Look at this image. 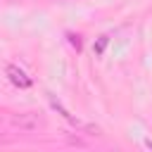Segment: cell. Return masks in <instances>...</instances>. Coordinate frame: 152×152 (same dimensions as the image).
I'll return each mask as SVG.
<instances>
[{"mask_svg": "<svg viewBox=\"0 0 152 152\" xmlns=\"http://www.w3.org/2000/svg\"><path fill=\"white\" fill-rule=\"evenodd\" d=\"M5 74L12 81V86H17V88H31V76H26V71L19 69L17 64H7L5 66Z\"/></svg>", "mask_w": 152, "mask_h": 152, "instance_id": "obj_1", "label": "cell"}, {"mask_svg": "<svg viewBox=\"0 0 152 152\" xmlns=\"http://www.w3.org/2000/svg\"><path fill=\"white\" fill-rule=\"evenodd\" d=\"M104 45H107V36H100V38H97V43H95V52H97V55H102Z\"/></svg>", "mask_w": 152, "mask_h": 152, "instance_id": "obj_2", "label": "cell"}, {"mask_svg": "<svg viewBox=\"0 0 152 152\" xmlns=\"http://www.w3.org/2000/svg\"><path fill=\"white\" fill-rule=\"evenodd\" d=\"M69 43L76 48V50H81V38L78 36H74V33H69Z\"/></svg>", "mask_w": 152, "mask_h": 152, "instance_id": "obj_3", "label": "cell"}]
</instances>
